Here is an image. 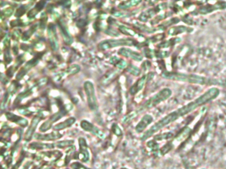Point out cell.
Instances as JSON below:
<instances>
[{"mask_svg":"<svg viewBox=\"0 0 226 169\" xmlns=\"http://www.w3.org/2000/svg\"><path fill=\"white\" fill-rule=\"evenodd\" d=\"M220 93L219 89L216 87H212L209 89L207 91L205 92L204 94L196 98L195 101H193L183 106V107L180 108L176 110L177 114L179 118L184 116L186 114L190 113L191 112L194 111L200 107L201 106L210 103V101L216 98Z\"/></svg>","mask_w":226,"mask_h":169,"instance_id":"cell-1","label":"cell"},{"mask_svg":"<svg viewBox=\"0 0 226 169\" xmlns=\"http://www.w3.org/2000/svg\"><path fill=\"white\" fill-rule=\"evenodd\" d=\"M161 76L167 79L180 81V82L189 83L192 84H198L203 85L206 84L212 83L210 79L195 74H186L179 72L164 71L161 74Z\"/></svg>","mask_w":226,"mask_h":169,"instance_id":"cell-2","label":"cell"},{"mask_svg":"<svg viewBox=\"0 0 226 169\" xmlns=\"http://www.w3.org/2000/svg\"><path fill=\"white\" fill-rule=\"evenodd\" d=\"M179 118V116L177 114L176 110L171 112L169 114L161 118L156 124H154L150 129H148L145 133H144L142 136L141 137V140L146 141L147 139H149L150 137L153 136L154 134H156L157 131L167 126V125L176 121Z\"/></svg>","mask_w":226,"mask_h":169,"instance_id":"cell-3","label":"cell"},{"mask_svg":"<svg viewBox=\"0 0 226 169\" xmlns=\"http://www.w3.org/2000/svg\"><path fill=\"white\" fill-rule=\"evenodd\" d=\"M137 44L138 43L136 42V41L130 38L107 39L101 41L98 45V48L101 50H107L114 48L116 47L136 46Z\"/></svg>","mask_w":226,"mask_h":169,"instance_id":"cell-4","label":"cell"},{"mask_svg":"<svg viewBox=\"0 0 226 169\" xmlns=\"http://www.w3.org/2000/svg\"><path fill=\"white\" fill-rule=\"evenodd\" d=\"M172 95V91L169 88H164L159 91L145 103L144 108L150 109L156 106L161 103L167 100Z\"/></svg>","mask_w":226,"mask_h":169,"instance_id":"cell-5","label":"cell"},{"mask_svg":"<svg viewBox=\"0 0 226 169\" xmlns=\"http://www.w3.org/2000/svg\"><path fill=\"white\" fill-rule=\"evenodd\" d=\"M83 87L86 94L87 103L89 108L93 111L96 110L98 108V104L97 99H96V97L95 95V89L93 83L91 82V81H87L84 83Z\"/></svg>","mask_w":226,"mask_h":169,"instance_id":"cell-6","label":"cell"},{"mask_svg":"<svg viewBox=\"0 0 226 169\" xmlns=\"http://www.w3.org/2000/svg\"><path fill=\"white\" fill-rule=\"evenodd\" d=\"M69 110H70V109H68L66 106L61 109V110H60L59 112H56L54 114H53L52 116H50V118L48 119L47 121H46L45 122H44L40 128V131H42V132H44V131H47L48 129H50L52 128V124L57 122L58 120H59L60 119H61L62 118H63L64 116H66L68 112H69Z\"/></svg>","mask_w":226,"mask_h":169,"instance_id":"cell-7","label":"cell"},{"mask_svg":"<svg viewBox=\"0 0 226 169\" xmlns=\"http://www.w3.org/2000/svg\"><path fill=\"white\" fill-rule=\"evenodd\" d=\"M78 143L79 151L76 155L77 159H79L82 162H87L90 159V153L87 141L84 137H80Z\"/></svg>","mask_w":226,"mask_h":169,"instance_id":"cell-8","label":"cell"},{"mask_svg":"<svg viewBox=\"0 0 226 169\" xmlns=\"http://www.w3.org/2000/svg\"><path fill=\"white\" fill-rule=\"evenodd\" d=\"M80 126L84 131L92 134L96 137H99L101 140L105 138V134L99 128L95 126L94 124L87 120H83L81 121Z\"/></svg>","mask_w":226,"mask_h":169,"instance_id":"cell-9","label":"cell"},{"mask_svg":"<svg viewBox=\"0 0 226 169\" xmlns=\"http://www.w3.org/2000/svg\"><path fill=\"white\" fill-rule=\"evenodd\" d=\"M154 77V73L151 72L147 75H144L140 79H138L130 89V93L131 95H134L140 92L144 88L145 84L147 81L151 80Z\"/></svg>","mask_w":226,"mask_h":169,"instance_id":"cell-10","label":"cell"},{"mask_svg":"<svg viewBox=\"0 0 226 169\" xmlns=\"http://www.w3.org/2000/svg\"><path fill=\"white\" fill-rule=\"evenodd\" d=\"M226 9L225 2H218L214 4L203 5L198 9V13L201 15H207L217 10H223Z\"/></svg>","mask_w":226,"mask_h":169,"instance_id":"cell-11","label":"cell"},{"mask_svg":"<svg viewBox=\"0 0 226 169\" xmlns=\"http://www.w3.org/2000/svg\"><path fill=\"white\" fill-rule=\"evenodd\" d=\"M48 35L52 49L54 51L58 50L59 48L58 40L56 27L54 24L52 23H50L48 27Z\"/></svg>","mask_w":226,"mask_h":169,"instance_id":"cell-12","label":"cell"},{"mask_svg":"<svg viewBox=\"0 0 226 169\" xmlns=\"http://www.w3.org/2000/svg\"><path fill=\"white\" fill-rule=\"evenodd\" d=\"M118 54L124 58H130L136 61H141L143 60V56L141 55V54L126 48H120L118 52Z\"/></svg>","mask_w":226,"mask_h":169,"instance_id":"cell-13","label":"cell"},{"mask_svg":"<svg viewBox=\"0 0 226 169\" xmlns=\"http://www.w3.org/2000/svg\"><path fill=\"white\" fill-rule=\"evenodd\" d=\"M163 5H158L156 8L149 9L145 11H143L139 17V20L141 22H147L151 18L156 16V15L162 9Z\"/></svg>","mask_w":226,"mask_h":169,"instance_id":"cell-14","label":"cell"},{"mask_svg":"<svg viewBox=\"0 0 226 169\" xmlns=\"http://www.w3.org/2000/svg\"><path fill=\"white\" fill-rule=\"evenodd\" d=\"M153 121V116L149 114H145L141 118L140 121L135 126V130L137 133H141L145 130V129L150 125Z\"/></svg>","mask_w":226,"mask_h":169,"instance_id":"cell-15","label":"cell"},{"mask_svg":"<svg viewBox=\"0 0 226 169\" xmlns=\"http://www.w3.org/2000/svg\"><path fill=\"white\" fill-rule=\"evenodd\" d=\"M58 24H59L60 30L61 31L62 38L64 42H65V43H66L68 45H72L73 42V38L69 33V30L66 25V24L63 21L60 20L58 23Z\"/></svg>","mask_w":226,"mask_h":169,"instance_id":"cell-16","label":"cell"},{"mask_svg":"<svg viewBox=\"0 0 226 169\" xmlns=\"http://www.w3.org/2000/svg\"><path fill=\"white\" fill-rule=\"evenodd\" d=\"M35 138L39 140L42 141H55L58 140L62 137V135L58 132V131H52L50 134H35Z\"/></svg>","mask_w":226,"mask_h":169,"instance_id":"cell-17","label":"cell"},{"mask_svg":"<svg viewBox=\"0 0 226 169\" xmlns=\"http://www.w3.org/2000/svg\"><path fill=\"white\" fill-rule=\"evenodd\" d=\"M194 29L189 27L185 26H177L171 27L168 30V34L169 36H176L180 34H183L184 33H191Z\"/></svg>","mask_w":226,"mask_h":169,"instance_id":"cell-18","label":"cell"},{"mask_svg":"<svg viewBox=\"0 0 226 169\" xmlns=\"http://www.w3.org/2000/svg\"><path fill=\"white\" fill-rule=\"evenodd\" d=\"M41 121V118L39 116H35L33 119V120L31 122L30 126L29 128L27 133H26L25 135V140H30L32 135H33L34 131L35 130V129L36 128L37 125L39 123V122Z\"/></svg>","mask_w":226,"mask_h":169,"instance_id":"cell-19","label":"cell"},{"mask_svg":"<svg viewBox=\"0 0 226 169\" xmlns=\"http://www.w3.org/2000/svg\"><path fill=\"white\" fill-rule=\"evenodd\" d=\"M75 121H76V119L75 118L70 117V118H68L67 120H66L65 121L56 124V126H54V129L56 131H60V130H62V129H64L66 128H69L75 122Z\"/></svg>","mask_w":226,"mask_h":169,"instance_id":"cell-20","label":"cell"},{"mask_svg":"<svg viewBox=\"0 0 226 169\" xmlns=\"http://www.w3.org/2000/svg\"><path fill=\"white\" fill-rule=\"evenodd\" d=\"M110 63L117 67L119 70H124L128 67L127 62L124 60L118 58L117 56H113L110 59Z\"/></svg>","mask_w":226,"mask_h":169,"instance_id":"cell-21","label":"cell"},{"mask_svg":"<svg viewBox=\"0 0 226 169\" xmlns=\"http://www.w3.org/2000/svg\"><path fill=\"white\" fill-rule=\"evenodd\" d=\"M141 2L140 0H131V1H124L120 3L118 7L120 9L127 10L130 8H132L135 6L138 5Z\"/></svg>","mask_w":226,"mask_h":169,"instance_id":"cell-22","label":"cell"},{"mask_svg":"<svg viewBox=\"0 0 226 169\" xmlns=\"http://www.w3.org/2000/svg\"><path fill=\"white\" fill-rule=\"evenodd\" d=\"M32 149H54L56 147V143H33L30 145Z\"/></svg>","mask_w":226,"mask_h":169,"instance_id":"cell-23","label":"cell"},{"mask_svg":"<svg viewBox=\"0 0 226 169\" xmlns=\"http://www.w3.org/2000/svg\"><path fill=\"white\" fill-rule=\"evenodd\" d=\"M191 129L189 127H185L183 129H181V131L177 134V135L175 137V141H177L178 142H180L183 140H185L186 137H188L190 134L191 133Z\"/></svg>","mask_w":226,"mask_h":169,"instance_id":"cell-24","label":"cell"},{"mask_svg":"<svg viewBox=\"0 0 226 169\" xmlns=\"http://www.w3.org/2000/svg\"><path fill=\"white\" fill-rule=\"evenodd\" d=\"M134 24L135 27H136L137 29H138L142 31V32H144V33H153L157 30L156 29L152 28V27H147V25H145V24H141V23H140L139 22H135Z\"/></svg>","mask_w":226,"mask_h":169,"instance_id":"cell-25","label":"cell"},{"mask_svg":"<svg viewBox=\"0 0 226 169\" xmlns=\"http://www.w3.org/2000/svg\"><path fill=\"white\" fill-rule=\"evenodd\" d=\"M181 41V39L180 38H175V39H170L169 40H167L163 42H161L157 45V47L159 48H169L171 46L175 45V44H177L179 42H180Z\"/></svg>","mask_w":226,"mask_h":169,"instance_id":"cell-26","label":"cell"},{"mask_svg":"<svg viewBox=\"0 0 226 169\" xmlns=\"http://www.w3.org/2000/svg\"><path fill=\"white\" fill-rule=\"evenodd\" d=\"M81 70V67L79 65L77 64H72L69 66L64 72V73L66 74V76H72V75L77 74L79 73Z\"/></svg>","mask_w":226,"mask_h":169,"instance_id":"cell-27","label":"cell"},{"mask_svg":"<svg viewBox=\"0 0 226 169\" xmlns=\"http://www.w3.org/2000/svg\"><path fill=\"white\" fill-rule=\"evenodd\" d=\"M36 29H37V24H35V25L32 26L28 30L25 31V32L23 33L22 37H21L22 40L24 41L28 40L30 39V37L34 34V33L36 30Z\"/></svg>","mask_w":226,"mask_h":169,"instance_id":"cell-28","label":"cell"},{"mask_svg":"<svg viewBox=\"0 0 226 169\" xmlns=\"http://www.w3.org/2000/svg\"><path fill=\"white\" fill-rule=\"evenodd\" d=\"M32 93L31 91L30 90H27V91H25L19 94V95L17 97V98H15V101H14V106H17L18 105L19 103H20L22 101V99L26 98L29 97L30 94Z\"/></svg>","mask_w":226,"mask_h":169,"instance_id":"cell-29","label":"cell"},{"mask_svg":"<svg viewBox=\"0 0 226 169\" xmlns=\"http://www.w3.org/2000/svg\"><path fill=\"white\" fill-rule=\"evenodd\" d=\"M118 74H119L118 70H114V71H111V72H109L108 73V75H106L105 78L103 79V83H105V84L109 83L111 81H113V79H114L116 77H117Z\"/></svg>","mask_w":226,"mask_h":169,"instance_id":"cell-30","label":"cell"},{"mask_svg":"<svg viewBox=\"0 0 226 169\" xmlns=\"http://www.w3.org/2000/svg\"><path fill=\"white\" fill-rule=\"evenodd\" d=\"M119 29L122 34H124L125 35L134 36L135 34H136V33H135V32L134 30H132L130 28H128L126 26L120 25V26H119Z\"/></svg>","mask_w":226,"mask_h":169,"instance_id":"cell-31","label":"cell"},{"mask_svg":"<svg viewBox=\"0 0 226 169\" xmlns=\"http://www.w3.org/2000/svg\"><path fill=\"white\" fill-rule=\"evenodd\" d=\"M147 147L150 149V151L154 154H157L159 151V144L155 140H151L146 143Z\"/></svg>","mask_w":226,"mask_h":169,"instance_id":"cell-32","label":"cell"},{"mask_svg":"<svg viewBox=\"0 0 226 169\" xmlns=\"http://www.w3.org/2000/svg\"><path fill=\"white\" fill-rule=\"evenodd\" d=\"M173 134L171 132L160 134H157V135H155L153 137V140H155V141L165 140L171 138V137H173Z\"/></svg>","mask_w":226,"mask_h":169,"instance_id":"cell-33","label":"cell"},{"mask_svg":"<svg viewBox=\"0 0 226 169\" xmlns=\"http://www.w3.org/2000/svg\"><path fill=\"white\" fill-rule=\"evenodd\" d=\"M74 143V140H71L58 141L57 143H56V148L63 149V148H66V147H69L71 145H73Z\"/></svg>","mask_w":226,"mask_h":169,"instance_id":"cell-34","label":"cell"},{"mask_svg":"<svg viewBox=\"0 0 226 169\" xmlns=\"http://www.w3.org/2000/svg\"><path fill=\"white\" fill-rule=\"evenodd\" d=\"M126 68H127L128 72L131 73L134 76H139L141 73L140 69L132 64H130L129 66H128V67Z\"/></svg>","mask_w":226,"mask_h":169,"instance_id":"cell-35","label":"cell"},{"mask_svg":"<svg viewBox=\"0 0 226 169\" xmlns=\"http://www.w3.org/2000/svg\"><path fill=\"white\" fill-rule=\"evenodd\" d=\"M38 61H39V58H38L37 57H35V58H33L32 60H29L27 62V63L26 64L24 68L28 71H29L30 70L32 67H35V66L37 65V64L38 63Z\"/></svg>","mask_w":226,"mask_h":169,"instance_id":"cell-36","label":"cell"},{"mask_svg":"<svg viewBox=\"0 0 226 169\" xmlns=\"http://www.w3.org/2000/svg\"><path fill=\"white\" fill-rule=\"evenodd\" d=\"M173 147V144L172 142L167 143V144H165V145H163L160 149V150H159L160 153L162 155H164L169 153L172 149Z\"/></svg>","mask_w":226,"mask_h":169,"instance_id":"cell-37","label":"cell"},{"mask_svg":"<svg viewBox=\"0 0 226 169\" xmlns=\"http://www.w3.org/2000/svg\"><path fill=\"white\" fill-rule=\"evenodd\" d=\"M19 87H20V84H19L17 81H13L11 85L9 87L8 93L11 94V95H14Z\"/></svg>","mask_w":226,"mask_h":169,"instance_id":"cell-38","label":"cell"},{"mask_svg":"<svg viewBox=\"0 0 226 169\" xmlns=\"http://www.w3.org/2000/svg\"><path fill=\"white\" fill-rule=\"evenodd\" d=\"M179 22H180V19L178 17L172 18H171L170 20L167 21L163 23L162 24H161V26H163L162 27H169L171 25H173V24H177Z\"/></svg>","mask_w":226,"mask_h":169,"instance_id":"cell-39","label":"cell"},{"mask_svg":"<svg viewBox=\"0 0 226 169\" xmlns=\"http://www.w3.org/2000/svg\"><path fill=\"white\" fill-rule=\"evenodd\" d=\"M70 167L72 169H92L90 168L80 162H74L70 164Z\"/></svg>","mask_w":226,"mask_h":169,"instance_id":"cell-40","label":"cell"},{"mask_svg":"<svg viewBox=\"0 0 226 169\" xmlns=\"http://www.w3.org/2000/svg\"><path fill=\"white\" fill-rule=\"evenodd\" d=\"M104 33H105V34L109 35V36H114V37L118 36L120 35L119 32H118V31H117V30L113 29V28H112V27H108V28H107V29L105 30Z\"/></svg>","mask_w":226,"mask_h":169,"instance_id":"cell-41","label":"cell"},{"mask_svg":"<svg viewBox=\"0 0 226 169\" xmlns=\"http://www.w3.org/2000/svg\"><path fill=\"white\" fill-rule=\"evenodd\" d=\"M6 117H7L8 120H10L15 123H17L19 119L21 118L20 116H18L14 114L11 113V112H6Z\"/></svg>","mask_w":226,"mask_h":169,"instance_id":"cell-42","label":"cell"},{"mask_svg":"<svg viewBox=\"0 0 226 169\" xmlns=\"http://www.w3.org/2000/svg\"><path fill=\"white\" fill-rule=\"evenodd\" d=\"M4 60L6 62V64H9L12 61L11 55L9 52V48H5V52H4Z\"/></svg>","mask_w":226,"mask_h":169,"instance_id":"cell-43","label":"cell"},{"mask_svg":"<svg viewBox=\"0 0 226 169\" xmlns=\"http://www.w3.org/2000/svg\"><path fill=\"white\" fill-rule=\"evenodd\" d=\"M136 115H137V114H136V112H135V111L132 112L131 113H130L129 114L125 116L123 118V119H122V123L125 124V123H127V122H130V120H132V119H133L134 118H135V116H136Z\"/></svg>","mask_w":226,"mask_h":169,"instance_id":"cell-44","label":"cell"},{"mask_svg":"<svg viewBox=\"0 0 226 169\" xmlns=\"http://www.w3.org/2000/svg\"><path fill=\"white\" fill-rule=\"evenodd\" d=\"M112 130L113 131V133L117 136H120L122 135V129L120 128V127L118 126L117 124H114L113 125L112 127Z\"/></svg>","mask_w":226,"mask_h":169,"instance_id":"cell-45","label":"cell"},{"mask_svg":"<svg viewBox=\"0 0 226 169\" xmlns=\"http://www.w3.org/2000/svg\"><path fill=\"white\" fill-rule=\"evenodd\" d=\"M26 9H27V8H25V5H22L21 8H19L16 11L15 14V17H20L23 16V15L25 13Z\"/></svg>","mask_w":226,"mask_h":169,"instance_id":"cell-46","label":"cell"},{"mask_svg":"<svg viewBox=\"0 0 226 169\" xmlns=\"http://www.w3.org/2000/svg\"><path fill=\"white\" fill-rule=\"evenodd\" d=\"M27 71L26 70L24 67H22L17 75V76H16L17 80H21L25 76V75L27 74Z\"/></svg>","mask_w":226,"mask_h":169,"instance_id":"cell-47","label":"cell"},{"mask_svg":"<svg viewBox=\"0 0 226 169\" xmlns=\"http://www.w3.org/2000/svg\"><path fill=\"white\" fill-rule=\"evenodd\" d=\"M8 95L9 94L8 92L5 93V95H4L3 100L2 101L1 103H0V108H1L2 110H3L5 108V106H6V104H7L8 97H9Z\"/></svg>","mask_w":226,"mask_h":169,"instance_id":"cell-48","label":"cell"},{"mask_svg":"<svg viewBox=\"0 0 226 169\" xmlns=\"http://www.w3.org/2000/svg\"><path fill=\"white\" fill-rule=\"evenodd\" d=\"M38 12H39V11H38L36 8H34L33 9H32L28 12L27 16L29 18H34L38 14Z\"/></svg>","mask_w":226,"mask_h":169,"instance_id":"cell-49","label":"cell"},{"mask_svg":"<svg viewBox=\"0 0 226 169\" xmlns=\"http://www.w3.org/2000/svg\"><path fill=\"white\" fill-rule=\"evenodd\" d=\"M23 23L20 20H14V21H11L10 22V25L11 27L13 28V27H21V26H23Z\"/></svg>","mask_w":226,"mask_h":169,"instance_id":"cell-50","label":"cell"},{"mask_svg":"<svg viewBox=\"0 0 226 169\" xmlns=\"http://www.w3.org/2000/svg\"><path fill=\"white\" fill-rule=\"evenodd\" d=\"M17 124H18L19 126H21L22 127H25L28 125V120H26V119H25L21 117V118L19 119Z\"/></svg>","mask_w":226,"mask_h":169,"instance_id":"cell-51","label":"cell"},{"mask_svg":"<svg viewBox=\"0 0 226 169\" xmlns=\"http://www.w3.org/2000/svg\"><path fill=\"white\" fill-rule=\"evenodd\" d=\"M21 33V31L20 30H15L14 33H13V34H12V39L14 40H17L19 38H20Z\"/></svg>","mask_w":226,"mask_h":169,"instance_id":"cell-52","label":"cell"},{"mask_svg":"<svg viewBox=\"0 0 226 169\" xmlns=\"http://www.w3.org/2000/svg\"><path fill=\"white\" fill-rule=\"evenodd\" d=\"M15 71V70L14 68V66H11L10 67L8 70H7V72H6V75L8 77H12L13 76H14V73Z\"/></svg>","mask_w":226,"mask_h":169,"instance_id":"cell-53","label":"cell"},{"mask_svg":"<svg viewBox=\"0 0 226 169\" xmlns=\"http://www.w3.org/2000/svg\"><path fill=\"white\" fill-rule=\"evenodd\" d=\"M13 12H14V9L11 8H9L3 11V14L4 16H6V17H11V15L13 13Z\"/></svg>","mask_w":226,"mask_h":169,"instance_id":"cell-54","label":"cell"},{"mask_svg":"<svg viewBox=\"0 0 226 169\" xmlns=\"http://www.w3.org/2000/svg\"><path fill=\"white\" fill-rule=\"evenodd\" d=\"M45 3H46V2H44V1H41V2H38V3L36 4L35 8H36L38 11H40L41 10H42V9L44 8V5H45Z\"/></svg>","mask_w":226,"mask_h":169,"instance_id":"cell-55","label":"cell"},{"mask_svg":"<svg viewBox=\"0 0 226 169\" xmlns=\"http://www.w3.org/2000/svg\"><path fill=\"white\" fill-rule=\"evenodd\" d=\"M47 81V78H42V79H40L39 81H38V85L40 86V87L44 85V84H46Z\"/></svg>","mask_w":226,"mask_h":169,"instance_id":"cell-56","label":"cell"},{"mask_svg":"<svg viewBox=\"0 0 226 169\" xmlns=\"http://www.w3.org/2000/svg\"><path fill=\"white\" fill-rule=\"evenodd\" d=\"M21 49L24 51H28L29 49V46L26 45V44H21Z\"/></svg>","mask_w":226,"mask_h":169,"instance_id":"cell-57","label":"cell"},{"mask_svg":"<svg viewBox=\"0 0 226 169\" xmlns=\"http://www.w3.org/2000/svg\"><path fill=\"white\" fill-rule=\"evenodd\" d=\"M4 46H5V48H9L10 46V42L9 40L8 39H6L4 41Z\"/></svg>","mask_w":226,"mask_h":169,"instance_id":"cell-58","label":"cell"},{"mask_svg":"<svg viewBox=\"0 0 226 169\" xmlns=\"http://www.w3.org/2000/svg\"><path fill=\"white\" fill-rule=\"evenodd\" d=\"M13 52H14V54L15 55H17L19 53V48L17 47V46H14V48H13Z\"/></svg>","mask_w":226,"mask_h":169,"instance_id":"cell-59","label":"cell"},{"mask_svg":"<svg viewBox=\"0 0 226 169\" xmlns=\"http://www.w3.org/2000/svg\"><path fill=\"white\" fill-rule=\"evenodd\" d=\"M120 169H129V168H126V167H122V168H120Z\"/></svg>","mask_w":226,"mask_h":169,"instance_id":"cell-60","label":"cell"},{"mask_svg":"<svg viewBox=\"0 0 226 169\" xmlns=\"http://www.w3.org/2000/svg\"><path fill=\"white\" fill-rule=\"evenodd\" d=\"M0 74H1V73H0Z\"/></svg>","mask_w":226,"mask_h":169,"instance_id":"cell-61","label":"cell"}]
</instances>
